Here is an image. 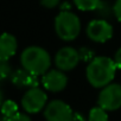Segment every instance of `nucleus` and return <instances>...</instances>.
<instances>
[{
    "label": "nucleus",
    "mask_w": 121,
    "mask_h": 121,
    "mask_svg": "<svg viewBox=\"0 0 121 121\" xmlns=\"http://www.w3.org/2000/svg\"><path fill=\"white\" fill-rule=\"evenodd\" d=\"M116 70L117 68L113 58L107 56H97L88 63L86 77L91 87L102 89L113 82Z\"/></svg>",
    "instance_id": "nucleus-1"
},
{
    "label": "nucleus",
    "mask_w": 121,
    "mask_h": 121,
    "mask_svg": "<svg viewBox=\"0 0 121 121\" xmlns=\"http://www.w3.org/2000/svg\"><path fill=\"white\" fill-rule=\"evenodd\" d=\"M20 63L22 67L32 75L43 76L49 71L51 67V57L44 48L31 45L22 51Z\"/></svg>",
    "instance_id": "nucleus-2"
},
{
    "label": "nucleus",
    "mask_w": 121,
    "mask_h": 121,
    "mask_svg": "<svg viewBox=\"0 0 121 121\" xmlns=\"http://www.w3.org/2000/svg\"><path fill=\"white\" fill-rule=\"evenodd\" d=\"M55 32L64 42L75 40L81 32V20L71 11H60L55 18Z\"/></svg>",
    "instance_id": "nucleus-3"
},
{
    "label": "nucleus",
    "mask_w": 121,
    "mask_h": 121,
    "mask_svg": "<svg viewBox=\"0 0 121 121\" xmlns=\"http://www.w3.org/2000/svg\"><path fill=\"white\" fill-rule=\"evenodd\" d=\"M97 106L107 112H114L121 108V84L110 83L101 89L97 96Z\"/></svg>",
    "instance_id": "nucleus-4"
},
{
    "label": "nucleus",
    "mask_w": 121,
    "mask_h": 121,
    "mask_svg": "<svg viewBox=\"0 0 121 121\" xmlns=\"http://www.w3.org/2000/svg\"><path fill=\"white\" fill-rule=\"evenodd\" d=\"M22 108L27 114H36L45 109L48 104V95L38 87L29 89L22 97Z\"/></svg>",
    "instance_id": "nucleus-5"
},
{
    "label": "nucleus",
    "mask_w": 121,
    "mask_h": 121,
    "mask_svg": "<svg viewBox=\"0 0 121 121\" xmlns=\"http://www.w3.org/2000/svg\"><path fill=\"white\" fill-rule=\"evenodd\" d=\"M74 116L75 113L71 107L62 100L49 102L44 109V117L46 121H74Z\"/></svg>",
    "instance_id": "nucleus-6"
},
{
    "label": "nucleus",
    "mask_w": 121,
    "mask_h": 121,
    "mask_svg": "<svg viewBox=\"0 0 121 121\" xmlns=\"http://www.w3.org/2000/svg\"><path fill=\"white\" fill-rule=\"evenodd\" d=\"M114 30L112 24L104 19H94L88 23L86 35L95 43H106L113 37Z\"/></svg>",
    "instance_id": "nucleus-7"
},
{
    "label": "nucleus",
    "mask_w": 121,
    "mask_h": 121,
    "mask_svg": "<svg viewBox=\"0 0 121 121\" xmlns=\"http://www.w3.org/2000/svg\"><path fill=\"white\" fill-rule=\"evenodd\" d=\"M81 60L80 51L73 46L60 48L55 55V64L57 69L64 73L75 69Z\"/></svg>",
    "instance_id": "nucleus-8"
},
{
    "label": "nucleus",
    "mask_w": 121,
    "mask_h": 121,
    "mask_svg": "<svg viewBox=\"0 0 121 121\" xmlns=\"http://www.w3.org/2000/svg\"><path fill=\"white\" fill-rule=\"evenodd\" d=\"M42 84L45 90L51 93H59L67 88L68 86V76L64 71L59 69L49 70L42 77Z\"/></svg>",
    "instance_id": "nucleus-9"
},
{
    "label": "nucleus",
    "mask_w": 121,
    "mask_h": 121,
    "mask_svg": "<svg viewBox=\"0 0 121 121\" xmlns=\"http://www.w3.org/2000/svg\"><path fill=\"white\" fill-rule=\"evenodd\" d=\"M17 49V38L9 32H4L1 39H0V59H1V62H7L10 58H12L16 55Z\"/></svg>",
    "instance_id": "nucleus-10"
},
{
    "label": "nucleus",
    "mask_w": 121,
    "mask_h": 121,
    "mask_svg": "<svg viewBox=\"0 0 121 121\" xmlns=\"http://www.w3.org/2000/svg\"><path fill=\"white\" fill-rule=\"evenodd\" d=\"M38 76L36 75H32L31 73H29L27 70H25L24 68L19 69V70H16L12 75H11V81L12 83L18 87V88H36L38 86V80H37Z\"/></svg>",
    "instance_id": "nucleus-11"
},
{
    "label": "nucleus",
    "mask_w": 121,
    "mask_h": 121,
    "mask_svg": "<svg viewBox=\"0 0 121 121\" xmlns=\"http://www.w3.org/2000/svg\"><path fill=\"white\" fill-rule=\"evenodd\" d=\"M80 11H95L99 9L101 0H73Z\"/></svg>",
    "instance_id": "nucleus-12"
},
{
    "label": "nucleus",
    "mask_w": 121,
    "mask_h": 121,
    "mask_svg": "<svg viewBox=\"0 0 121 121\" xmlns=\"http://www.w3.org/2000/svg\"><path fill=\"white\" fill-rule=\"evenodd\" d=\"M88 121H109L107 110H104L100 106L93 107L88 114Z\"/></svg>",
    "instance_id": "nucleus-13"
},
{
    "label": "nucleus",
    "mask_w": 121,
    "mask_h": 121,
    "mask_svg": "<svg viewBox=\"0 0 121 121\" xmlns=\"http://www.w3.org/2000/svg\"><path fill=\"white\" fill-rule=\"evenodd\" d=\"M18 112H19V110H18V104H17L13 100H6V101L3 102L1 113H3L4 119L11 117V116L16 115Z\"/></svg>",
    "instance_id": "nucleus-14"
},
{
    "label": "nucleus",
    "mask_w": 121,
    "mask_h": 121,
    "mask_svg": "<svg viewBox=\"0 0 121 121\" xmlns=\"http://www.w3.org/2000/svg\"><path fill=\"white\" fill-rule=\"evenodd\" d=\"M5 121H32V120H31V117H30V115H29L27 113L18 112L16 115L5 119Z\"/></svg>",
    "instance_id": "nucleus-15"
},
{
    "label": "nucleus",
    "mask_w": 121,
    "mask_h": 121,
    "mask_svg": "<svg viewBox=\"0 0 121 121\" xmlns=\"http://www.w3.org/2000/svg\"><path fill=\"white\" fill-rule=\"evenodd\" d=\"M113 12L116 20L121 23V0H115L114 6H113Z\"/></svg>",
    "instance_id": "nucleus-16"
},
{
    "label": "nucleus",
    "mask_w": 121,
    "mask_h": 121,
    "mask_svg": "<svg viewBox=\"0 0 121 121\" xmlns=\"http://www.w3.org/2000/svg\"><path fill=\"white\" fill-rule=\"evenodd\" d=\"M0 70H1V78L5 80L7 76L11 75V68L7 64V62H1V67H0Z\"/></svg>",
    "instance_id": "nucleus-17"
},
{
    "label": "nucleus",
    "mask_w": 121,
    "mask_h": 121,
    "mask_svg": "<svg viewBox=\"0 0 121 121\" xmlns=\"http://www.w3.org/2000/svg\"><path fill=\"white\" fill-rule=\"evenodd\" d=\"M59 1L60 0H40V4L45 9H55L56 6H58Z\"/></svg>",
    "instance_id": "nucleus-18"
},
{
    "label": "nucleus",
    "mask_w": 121,
    "mask_h": 121,
    "mask_svg": "<svg viewBox=\"0 0 121 121\" xmlns=\"http://www.w3.org/2000/svg\"><path fill=\"white\" fill-rule=\"evenodd\" d=\"M113 59H114V63H115L116 68H117V69H121V48H119V49L116 50V52H115Z\"/></svg>",
    "instance_id": "nucleus-19"
}]
</instances>
